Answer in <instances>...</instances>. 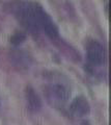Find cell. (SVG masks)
<instances>
[{"label":"cell","instance_id":"obj_3","mask_svg":"<svg viewBox=\"0 0 111 125\" xmlns=\"http://www.w3.org/2000/svg\"><path fill=\"white\" fill-rule=\"evenodd\" d=\"M87 60L93 66H102L106 61V51L101 43L98 41H90L86 46Z\"/></svg>","mask_w":111,"mask_h":125},{"label":"cell","instance_id":"obj_1","mask_svg":"<svg viewBox=\"0 0 111 125\" xmlns=\"http://www.w3.org/2000/svg\"><path fill=\"white\" fill-rule=\"evenodd\" d=\"M16 15L21 24L32 32H44L51 39L58 37V28L43 6L35 2H22L18 5Z\"/></svg>","mask_w":111,"mask_h":125},{"label":"cell","instance_id":"obj_5","mask_svg":"<svg viewBox=\"0 0 111 125\" xmlns=\"http://www.w3.org/2000/svg\"><path fill=\"white\" fill-rule=\"evenodd\" d=\"M26 100H27V105L32 111H37L41 107V100L39 96L36 95L31 88H28L26 91Z\"/></svg>","mask_w":111,"mask_h":125},{"label":"cell","instance_id":"obj_2","mask_svg":"<svg viewBox=\"0 0 111 125\" xmlns=\"http://www.w3.org/2000/svg\"><path fill=\"white\" fill-rule=\"evenodd\" d=\"M46 97L48 102L56 108H61L71 97V90L67 83L59 79L53 80L46 88Z\"/></svg>","mask_w":111,"mask_h":125},{"label":"cell","instance_id":"obj_4","mask_svg":"<svg viewBox=\"0 0 111 125\" xmlns=\"http://www.w3.org/2000/svg\"><path fill=\"white\" fill-rule=\"evenodd\" d=\"M70 112L76 118L86 117L90 112V106L87 99L84 98L83 96H79L75 98L70 105Z\"/></svg>","mask_w":111,"mask_h":125}]
</instances>
